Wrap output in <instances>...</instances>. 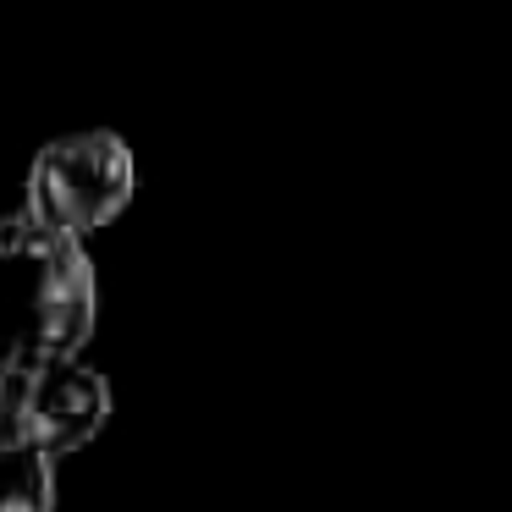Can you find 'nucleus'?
Masks as SVG:
<instances>
[{"mask_svg": "<svg viewBox=\"0 0 512 512\" xmlns=\"http://www.w3.org/2000/svg\"><path fill=\"white\" fill-rule=\"evenodd\" d=\"M138 188L133 149L111 127H89V133L56 138L34 155L28 166V215L61 237H89L111 226L127 210Z\"/></svg>", "mask_w": 512, "mask_h": 512, "instance_id": "2", "label": "nucleus"}, {"mask_svg": "<svg viewBox=\"0 0 512 512\" xmlns=\"http://www.w3.org/2000/svg\"><path fill=\"white\" fill-rule=\"evenodd\" d=\"M111 419V386L100 369L61 358L34 375H6V413H0V441H23L45 457L78 452Z\"/></svg>", "mask_w": 512, "mask_h": 512, "instance_id": "3", "label": "nucleus"}, {"mask_svg": "<svg viewBox=\"0 0 512 512\" xmlns=\"http://www.w3.org/2000/svg\"><path fill=\"white\" fill-rule=\"evenodd\" d=\"M0 512H56V457L0 441Z\"/></svg>", "mask_w": 512, "mask_h": 512, "instance_id": "4", "label": "nucleus"}, {"mask_svg": "<svg viewBox=\"0 0 512 512\" xmlns=\"http://www.w3.org/2000/svg\"><path fill=\"white\" fill-rule=\"evenodd\" d=\"M0 413H6V375H0Z\"/></svg>", "mask_w": 512, "mask_h": 512, "instance_id": "5", "label": "nucleus"}, {"mask_svg": "<svg viewBox=\"0 0 512 512\" xmlns=\"http://www.w3.org/2000/svg\"><path fill=\"white\" fill-rule=\"evenodd\" d=\"M94 259L34 215H0V375L78 358L94 336Z\"/></svg>", "mask_w": 512, "mask_h": 512, "instance_id": "1", "label": "nucleus"}]
</instances>
